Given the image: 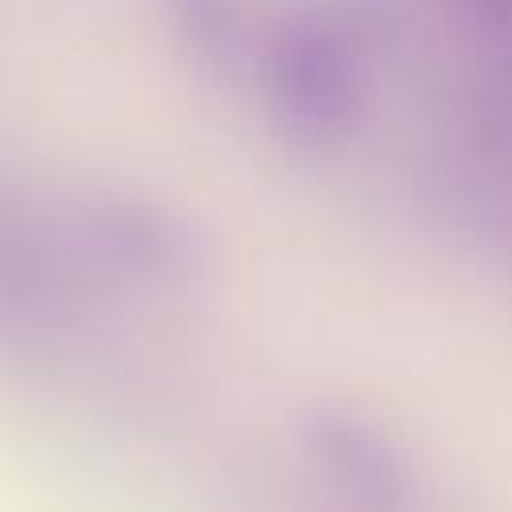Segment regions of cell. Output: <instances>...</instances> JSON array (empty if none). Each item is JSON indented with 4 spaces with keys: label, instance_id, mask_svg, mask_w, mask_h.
<instances>
[{
    "label": "cell",
    "instance_id": "6da1fadb",
    "mask_svg": "<svg viewBox=\"0 0 512 512\" xmlns=\"http://www.w3.org/2000/svg\"><path fill=\"white\" fill-rule=\"evenodd\" d=\"M260 96L288 148L308 156L344 148L372 96V56L360 28L324 8L288 16L260 56Z\"/></svg>",
    "mask_w": 512,
    "mask_h": 512
},
{
    "label": "cell",
    "instance_id": "7a4b0ae2",
    "mask_svg": "<svg viewBox=\"0 0 512 512\" xmlns=\"http://www.w3.org/2000/svg\"><path fill=\"white\" fill-rule=\"evenodd\" d=\"M296 448L312 480L356 512H404L420 476L404 440L372 412L316 400L296 416Z\"/></svg>",
    "mask_w": 512,
    "mask_h": 512
},
{
    "label": "cell",
    "instance_id": "3957f363",
    "mask_svg": "<svg viewBox=\"0 0 512 512\" xmlns=\"http://www.w3.org/2000/svg\"><path fill=\"white\" fill-rule=\"evenodd\" d=\"M100 236L124 268L156 284H180L200 264L196 232L160 208H112L100 220Z\"/></svg>",
    "mask_w": 512,
    "mask_h": 512
},
{
    "label": "cell",
    "instance_id": "277c9868",
    "mask_svg": "<svg viewBox=\"0 0 512 512\" xmlns=\"http://www.w3.org/2000/svg\"><path fill=\"white\" fill-rule=\"evenodd\" d=\"M172 12L188 36V44H196V52L220 68L232 64L236 52V12L232 0H172Z\"/></svg>",
    "mask_w": 512,
    "mask_h": 512
},
{
    "label": "cell",
    "instance_id": "5b68a950",
    "mask_svg": "<svg viewBox=\"0 0 512 512\" xmlns=\"http://www.w3.org/2000/svg\"><path fill=\"white\" fill-rule=\"evenodd\" d=\"M476 16H512V0H452Z\"/></svg>",
    "mask_w": 512,
    "mask_h": 512
}]
</instances>
